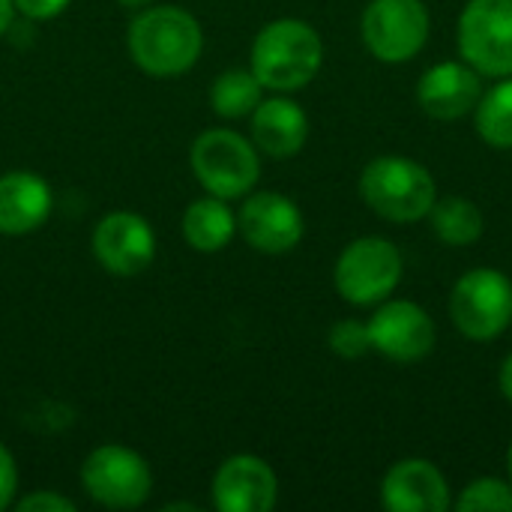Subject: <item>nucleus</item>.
Instances as JSON below:
<instances>
[{
	"label": "nucleus",
	"instance_id": "nucleus-1",
	"mask_svg": "<svg viewBox=\"0 0 512 512\" xmlns=\"http://www.w3.org/2000/svg\"><path fill=\"white\" fill-rule=\"evenodd\" d=\"M324 60V42L318 30L300 18H279L267 24L252 45L255 78L279 93L306 87Z\"/></svg>",
	"mask_w": 512,
	"mask_h": 512
},
{
	"label": "nucleus",
	"instance_id": "nucleus-2",
	"mask_svg": "<svg viewBox=\"0 0 512 512\" xmlns=\"http://www.w3.org/2000/svg\"><path fill=\"white\" fill-rule=\"evenodd\" d=\"M204 36L201 24L180 6H156L141 12L129 27L132 60L156 78L180 75L195 66Z\"/></svg>",
	"mask_w": 512,
	"mask_h": 512
},
{
	"label": "nucleus",
	"instance_id": "nucleus-3",
	"mask_svg": "<svg viewBox=\"0 0 512 512\" xmlns=\"http://www.w3.org/2000/svg\"><path fill=\"white\" fill-rule=\"evenodd\" d=\"M360 195L381 219L411 225L429 216L438 186L426 165L408 156H378L360 174Z\"/></svg>",
	"mask_w": 512,
	"mask_h": 512
},
{
	"label": "nucleus",
	"instance_id": "nucleus-4",
	"mask_svg": "<svg viewBox=\"0 0 512 512\" xmlns=\"http://www.w3.org/2000/svg\"><path fill=\"white\" fill-rule=\"evenodd\" d=\"M192 171L198 183L216 198L246 195L261 174L258 150L231 129H207L192 144Z\"/></svg>",
	"mask_w": 512,
	"mask_h": 512
},
{
	"label": "nucleus",
	"instance_id": "nucleus-5",
	"mask_svg": "<svg viewBox=\"0 0 512 512\" xmlns=\"http://www.w3.org/2000/svg\"><path fill=\"white\" fill-rule=\"evenodd\" d=\"M456 330L474 342L498 339L512 321V282L495 267L468 270L450 294Z\"/></svg>",
	"mask_w": 512,
	"mask_h": 512
},
{
	"label": "nucleus",
	"instance_id": "nucleus-6",
	"mask_svg": "<svg viewBox=\"0 0 512 512\" xmlns=\"http://www.w3.org/2000/svg\"><path fill=\"white\" fill-rule=\"evenodd\" d=\"M336 291L354 306L384 303L402 282V255L384 237H360L336 261Z\"/></svg>",
	"mask_w": 512,
	"mask_h": 512
},
{
	"label": "nucleus",
	"instance_id": "nucleus-7",
	"mask_svg": "<svg viewBox=\"0 0 512 512\" xmlns=\"http://www.w3.org/2000/svg\"><path fill=\"white\" fill-rule=\"evenodd\" d=\"M459 54L480 75H512V0H471L459 18Z\"/></svg>",
	"mask_w": 512,
	"mask_h": 512
},
{
	"label": "nucleus",
	"instance_id": "nucleus-8",
	"mask_svg": "<svg viewBox=\"0 0 512 512\" xmlns=\"http://www.w3.org/2000/svg\"><path fill=\"white\" fill-rule=\"evenodd\" d=\"M81 483L96 504L108 510H135L147 501L153 474L135 450L105 444L84 459Z\"/></svg>",
	"mask_w": 512,
	"mask_h": 512
},
{
	"label": "nucleus",
	"instance_id": "nucleus-9",
	"mask_svg": "<svg viewBox=\"0 0 512 512\" xmlns=\"http://www.w3.org/2000/svg\"><path fill=\"white\" fill-rule=\"evenodd\" d=\"M423 0H372L363 12V42L381 63L414 60L429 39Z\"/></svg>",
	"mask_w": 512,
	"mask_h": 512
},
{
	"label": "nucleus",
	"instance_id": "nucleus-10",
	"mask_svg": "<svg viewBox=\"0 0 512 512\" xmlns=\"http://www.w3.org/2000/svg\"><path fill=\"white\" fill-rule=\"evenodd\" d=\"M366 327L372 348L396 363H417L429 357L438 339L432 315L411 300L384 303Z\"/></svg>",
	"mask_w": 512,
	"mask_h": 512
},
{
	"label": "nucleus",
	"instance_id": "nucleus-11",
	"mask_svg": "<svg viewBox=\"0 0 512 512\" xmlns=\"http://www.w3.org/2000/svg\"><path fill=\"white\" fill-rule=\"evenodd\" d=\"M93 255L114 276H138L156 255V234L138 213H108L93 231Z\"/></svg>",
	"mask_w": 512,
	"mask_h": 512
},
{
	"label": "nucleus",
	"instance_id": "nucleus-12",
	"mask_svg": "<svg viewBox=\"0 0 512 512\" xmlns=\"http://www.w3.org/2000/svg\"><path fill=\"white\" fill-rule=\"evenodd\" d=\"M237 228L252 249L282 255L303 240V213L279 192H258L243 204Z\"/></svg>",
	"mask_w": 512,
	"mask_h": 512
},
{
	"label": "nucleus",
	"instance_id": "nucleus-13",
	"mask_svg": "<svg viewBox=\"0 0 512 512\" xmlns=\"http://www.w3.org/2000/svg\"><path fill=\"white\" fill-rule=\"evenodd\" d=\"M276 498L279 480L258 456H231L213 477V504L222 512H270Z\"/></svg>",
	"mask_w": 512,
	"mask_h": 512
},
{
	"label": "nucleus",
	"instance_id": "nucleus-14",
	"mask_svg": "<svg viewBox=\"0 0 512 512\" xmlns=\"http://www.w3.org/2000/svg\"><path fill=\"white\" fill-rule=\"evenodd\" d=\"M381 504L390 512H444L450 510V486L429 459H402L381 483Z\"/></svg>",
	"mask_w": 512,
	"mask_h": 512
},
{
	"label": "nucleus",
	"instance_id": "nucleus-15",
	"mask_svg": "<svg viewBox=\"0 0 512 512\" xmlns=\"http://www.w3.org/2000/svg\"><path fill=\"white\" fill-rule=\"evenodd\" d=\"M483 96V81L480 72L468 63H435L432 69L423 72L417 84V99L420 108L435 117V120H459L468 111L477 108Z\"/></svg>",
	"mask_w": 512,
	"mask_h": 512
},
{
	"label": "nucleus",
	"instance_id": "nucleus-16",
	"mask_svg": "<svg viewBox=\"0 0 512 512\" xmlns=\"http://www.w3.org/2000/svg\"><path fill=\"white\" fill-rule=\"evenodd\" d=\"M252 138L255 147L273 159H291L303 150L309 138V117L291 99H267L252 111Z\"/></svg>",
	"mask_w": 512,
	"mask_h": 512
},
{
	"label": "nucleus",
	"instance_id": "nucleus-17",
	"mask_svg": "<svg viewBox=\"0 0 512 512\" xmlns=\"http://www.w3.org/2000/svg\"><path fill=\"white\" fill-rule=\"evenodd\" d=\"M51 213V189L33 171L0 177V234L18 237L36 231Z\"/></svg>",
	"mask_w": 512,
	"mask_h": 512
},
{
	"label": "nucleus",
	"instance_id": "nucleus-18",
	"mask_svg": "<svg viewBox=\"0 0 512 512\" xmlns=\"http://www.w3.org/2000/svg\"><path fill=\"white\" fill-rule=\"evenodd\" d=\"M237 231V216L225 204V198L207 195L186 207L183 213V237L198 252H219L231 243Z\"/></svg>",
	"mask_w": 512,
	"mask_h": 512
},
{
	"label": "nucleus",
	"instance_id": "nucleus-19",
	"mask_svg": "<svg viewBox=\"0 0 512 512\" xmlns=\"http://www.w3.org/2000/svg\"><path fill=\"white\" fill-rule=\"evenodd\" d=\"M432 216V231L438 240L447 246H471L483 237V213L474 201L462 195H447L438 198L429 210Z\"/></svg>",
	"mask_w": 512,
	"mask_h": 512
},
{
	"label": "nucleus",
	"instance_id": "nucleus-20",
	"mask_svg": "<svg viewBox=\"0 0 512 512\" xmlns=\"http://www.w3.org/2000/svg\"><path fill=\"white\" fill-rule=\"evenodd\" d=\"M261 90L264 84L255 78V72H246V69H228L216 78L213 90H210V105L216 114L228 117V120H237V117H246L258 108L261 102Z\"/></svg>",
	"mask_w": 512,
	"mask_h": 512
},
{
	"label": "nucleus",
	"instance_id": "nucleus-21",
	"mask_svg": "<svg viewBox=\"0 0 512 512\" xmlns=\"http://www.w3.org/2000/svg\"><path fill=\"white\" fill-rule=\"evenodd\" d=\"M477 132L486 144L498 150L512 147V75L507 81L495 84L477 102Z\"/></svg>",
	"mask_w": 512,
	"mask_h": 512
},
{
	"label": "nucleus",
	"instance_id": "nucleus-22",
	"mask_svg": "<svg viewBox=\"0 0 512 512\" xmlns=\"http://www.w3.org/2000/svg\"><path fill=\"white\" fill-rule=\"evenodd\" d=\"M459 512H512V486L495 477L474 480L453 504Z\"/></svg>",
	"mask_w": 512,
	"mask_h": 512
},
{
	"label": "nucleus",
	"instance_id": "nucleus-23",
	"mask_svg": "<svg viewBox=\"0 0 512 512\" xmlns=\"http://www.w3.org/2000/svg\"><path fill=\"white\" fill-rule=\"evenodd\" d=\"M333 354L345 357V360H357L363 357L369 348H372V339H369V327L360 324V321H336L330 327V336H327Z\"/></svg>",
	"mask_w": 512,
	"mask_h": 512
},
{
	"label": "nucleus",
	"instance_id": "nucleus-24",
	"mask_svg": "<svg viewBox=\"0 0 512 512\" xmlns=\"http://www.w3.org/2000/svg\"><path fill=\"white\" fill-rule=\"evenodd\" d=\"M18 512H75V504L57 492H33L18 504Z\"/></svg>",
	"mask_w": 512,
	"mask_h": 512
},
{
	"label": "nucleus",
	"instance_id": "nucleus-25",
	"mask_svg": "<svg viewBox=\"0 0 512 512\" xmlns=\"http://www.w3.org/2000/svg\"><path fill=\"white\" fill-rule=\"evenodd\" d=\"M15 489H18V468H15L12 453L0 444V510L12 504Z\"/></svg>",
	"mask_w": 512,
	"mask_h": 512
},
{
	"label": "nucleus",
	"instance_id": "nucleus-26",
	"mask_svg": "<svg viewBox=\"0 0 512 512\" xmlns=\"http://www.w3.org/2000/svg\"><path fill=\"white\" fill-rule=\"evenodd\" d=\"M18 12H24L27 18H36V21H45V18H54L66 9L69 0H12Z\"/></svg>",
	"mask_w": 512,
	"mask_h": 512
},
{
	"label": "nucleus",
	"instance_id": "nucleus-27",
	"mask_svg": "<svg viewBox=\"0 0 512 512\" xmlns=\"http://www.w3.org/2000/svg\"><path fill=\"white\" fill-rule=\"evenodd\" d=\"M501 393L507 396V402H512V354L501 366Z\"/></svg>",
	"mask_w": 512,
	"mask_h": 512
},
{
	"label": "nucleus",
	"instance_id": "nucleus-28",
	"mask_svg": "<svg viewBox=\"0 0 512 512\" xmlns=\"http://www.w3.org/2000/svg\"><path fill=\"white\" fill-rule=\"evenodd\" d=\"M12 9H15V3H12V0H0V33L9 27V21H12Z\"/></svg>",
	"mask_w": 512,
	"mask_h": 512
},
{
	"label": "nucleus",
	"instance_id": "nucleus-29",
	"mask_svg": "<svg viewBox=\"0 0 512 512\" xmlns=\"http://www.w3.org/2000/svg\"><path fill=\"white\" fill-rule=\"evenodd\" d=\"M123 6H129V9H138V6H147L150 0H120Z\"/></svg>",
	"mask_w": 512,
	"mask_h": 512
},
{
	"label": "nucleus",
	"instance_id": "nucleus-30",
	"mask_svg": "<svg viewBox=\"0 0 512 512\" xmlns=\"http://www.w3.org/2000/svg\"><path fill=\"white\" fill-rule=\"evenodd\" d=\"M507 468H510V477H512V444H510V453H507Z\"/></svg>",
	"mask_w": 512,
	"mask_h": 512
}]
</instances>
